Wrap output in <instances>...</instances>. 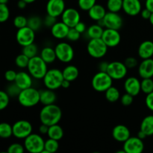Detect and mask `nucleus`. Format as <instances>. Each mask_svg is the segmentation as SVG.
Segmentation results:
<instances>
[{
	"label": "nucleus",
	"mask_w": 153,
	"mask_h": 153,
	"mask_svg": "<svg viewBox=\"0 0 153 153\" xmlns=\"http://www.w3.org/2000/svg\"><path fill=\"white\" fill-rule=\"evenodd\" d=\"M88 16L91 18V19L94 21H98L101 20L104 18L105 15L106 14L107 11H106V9L105 8L104 6H102V4H97L96 3L91 9L88 11Z\"/></svg>",
	"instance_id": "obj_24"
},
{
	"label": "nucleus",
	"mask_w": 153,
	"mask_h": 153,
	"mask_svg": "<svg viewBox=\"0 0 153 153\" xmlns=\"http://www.w3.org/2000/svg\"><path fill=\"white\" fill-rule=\"evenodd\" d=\"M57 59L62 63L68 64L74 58L75 52L73 46L67 42H59L55 46Z\"/></svg>",
	"instance_id": "obj_8"
},
{
	"label": "nucleus",
	"mask_w": 153,
	"mask_h": 153,
	"mask_svg": "<svg viewBox=\"0 0 153 153\" xmlns=\"http://www.w3.org/2000/svg\"><path fill=\"white\" fill-rule=\"evenodd\" d=\"M22 53H23L24 55H25L29 58H31L37 55V53H38V48H37V46L35 43H33L31 44L23 46L22 49Z\"/></svg>",
	"instance_id": "obj_37"
},
{
	"label": "nucleus",
	"mask_w": 153,
	"mask_h": 153,
	"mask_svg": "<svg viewBox=\"0 0 153 153\" xmlns=\"http://www.w3.org/2000/svg\"><path fill=\"white\" fill-rule=\"evenodd\" d=\"M24 151H25L24 145L19 143H13L8 146L7 152L8 153H23Z\"/></svg>",
	"instance_id": "obj_44"
},
{
	"label": "nucleus",
	"mask_w": 153,
	"mask_h": 153,
	"mask_svg": "<svg viewBox=\"0 0 153 153\" xmlns=\"http://www.w3.org/2000/svg\"><path fill=\"white\" fill-rule=\"evenodd\" d=\"M32 76L29 74L28 72L27 73V72L25 71H20L17 73L16 79H15V81L13 82L21 90H23L32 87Z\"/></svg>",
	"instance_id": "obj_22"
},
{
	"label": "nucleus",
	"mask_w": 153,
	"mask_h": 153,
	"mask_svg": "<svg viewBox=\"0 0 153 153\" xmlns=\"http://www.w3.org/2000/svg\"><path fill=\"white\" fill-rule=\"evenodd\" d=\"M61 21L70 28H74L81 21V15L79 10L74 7H68L64 10L61 16Z\"/></svg>",
	"instance_id": "obj_13"
},
{
	"label": "nucleus",
	"mask_w": 153,
	"mask_h": 153,
	"mask_svg": "<svg viewBox=\"0 0 153 153\" xmlns=\"http://www.w3.org/2000/svg\"><path fill=\"white\" fill-rule=\"evenodd\" d=\"M16 71L13 70H8L5 72L4 73V79H6V81L9 82H13L15 81V79L16 77Z\"/></svg>",
	"instance_id": "obj_49"
},
{
	"label": "nucleus",
	"mask_w": 153,
	"mask_h": 153,
	"mask_svg": "<svg viewBox=\"0 0 153 153\" xmlns=\"http://www.w3.org/2000/svg\"><path fill=\"white\" fill-rule=\"evenodd\" d=\"M123 0H107L106 6L108 11L119 13L123 10Z\"/></svg>",
	"instance_id": "obj_35"
},
{
	"label": "nucleus",
	"mask_w": 153,
	"mask_h": 153,
	"mask_svg": "<svg viewBox=\"0 0 153 153\" xmlns=\"http://www.w3.org/2000/svg\"><path fill=\"white\" fill-rule=\"evenodd\" d=\"M137 137H138L139 138L141 139V140H144V139L146 138V137H147V136H146V134H145V133L143 132V131H142L141 130H139V131H138V132H137Z\"/></svg>",
	"instance_id": "obj_58"
},
{
	"label": "nucleus",
	"mask_w": 153,
	"mask_h": 153,
	"mask_svg": "<svg viewBox=\"0 0 153 153\" xmlns=\"http://www.w3.org/2000/svg\"><path fill=\"white\" fill-rule=\"evenodd\" d=\"M113 79L107 72L99 71L96 73L91 80V86L97 92H105L110 87L113 85Z\"/></svg>",
	"instance_id": "obj_5"
},
{
	"label": "nucleus",
	"mask_w": 153,
	"mask_h": 153,
	"mask_svg": "<svg viewBox=\"0 0 153 153\" xmlns=\"http://www.w3.org/2000/svg\"><path fill=\"white\" fill-rule=\"evenodd\" d=\"M140 89H141V92H143L146 95L152 92L153 80L152 78L142 79V81H140Z\"/></svg>",
	"instance_id": "obj_36"
},
{
	"label": "nucleus",
	"mask_w": 153,
	"mask_h": 153,
	"mask_svg": "<svg viewBox=\"0 0 153 153\" xmlns=\"http://www.w3.org/2000/svg\"><path fill=\"white\" fill-rule=\"evenodd\" d=\"M8 0H0V4H7Z\"/></svg>",
	"instance_id": "obj_61"
},
{
	"label": "nucleus",
	"mask_w": 153,
	"mask_h": 153,
	"mask_svg": "<svg viewBox=\"0 0 153 153\" xmlns=\"http://www.w3.org/2000/svg\"><path fill=\"white\" fill-rule=\"evenodd\" d=\"M124 64L126 66V67L128 69H134L136 67L138 66V61L134 57H128L124 61Z\"/></svg>",
	"instance_id": "obj_47"
},
{
	"label": "nucleus",
	"mask_w": 153,
	"mask_h": 153,
	"mask_svg": "<svg viewBox=\"0 0 153 153\" xmlns=\"http://www.w3.org/2000/svg\"><path fill=\"white\" fill-rule=\"evenodd\" d=\"M10 17V10L7 4H0V23L7 21Z\"/></svg>",
	"instance_id": "obj_39"
},
{
	"label": "nucleus",
	"mask_w": 153,
	"mask_h": 153,
	"mask_svg": "<svg viewBox=\"0 0 153 153\" xmlns=\"http://www.w3.org/2000/svg\"><path fill=\"white\" fill-rule=\"evenodd\" d=\"M64 79L70 82H74L79 76V70L77 67L72 64L66 66L62 70Z\"/></svg>",
	"instance_id": "obj_26"
},
{
	"label": "nucleus",
	"mask_w": 153,
	"mask_h": 153,
	"mask_svg": "<svg viewBox=\"0 0 153 153\" xmlns=\"http://www.w3.org/2000/svg\"><path fill=\"white\" fill-rule=\"evenodd\" d=\"M140 13V16H141V17L143 18V19H149V17H150L151 14H152V12L145 7V8L142 9Z\"/></svg>",
	"instance_id": "obj_52"
},
{
	"label": "nucleus",
	"mask_w": 153,
	"mask_h": 153,
	"mask_svg": "<svg viewBox=\"0 0 153 153\" xmlns=\"http://www.w3.org/2000/svg\"><path fill=\"white\" fill-rule=\"evenodd\" d=\"M41 123L50 126L59 123L62 118V111L58 105L54 104L43 105L39 114Z\"/></svg>",
	"instance_id": "obj_1"
},
{
	"label": "nucleus",
	"mask_w": 153,
	"mask_h": 153,
	"mask_svg": "<svg viewBox=\"0 0 153 153\" xmlns=\"http://www.w3.org/2000/svg\"><path fill=\"white\" fill-rule=\"evenodd\" d=\"M112 137L116 141L124 143L131 137V131L126 126L119 124L115 126L112 129Z\"/></svg>",
	"instance_id": "obj_19"
},
{
	"label": "nucleus",
	"mask_w": 153,
	"mask_h": 153,
	"mask_svg": "<svg viewBox=\"0 0 153 153\" xmlns=\"http://www.w3.org/2000/svg\"><path fill=\"white\" fill-rule=\"evenodd\" d=\"M123 149L126 153H141L144 149L143 140L138 137H130L123 143Z\"/></svg>",
	"instance_id": "obj_15"
},
{
	"label": "nucleus",
	"mask_w": 153,
	"mask_h": 153,
	"mask_svg": "<svg viewBox=\"0 0 153 153\" xmlns=\"http://www.w3.org/2000/svg\"><path fill=\"white\" fill-rule=\"evenodd\" d=\"M13 25L15 26V28L19 29V28L27 26V24H28V19H27L25 16H22V15H18V16H15L14 17V19H13Z\"/></svg>",
	"instance_id": "obj_40"
},
{
	"label": "nucleus",
	"mask_w": 153,
	"mask_h": 153,
	"mask_svg": "<svg viewBox=\"0 0 153 153\" xmlns=\"http://www.w3.org/2000/svg\"><path fill=\"white\" fill-rule=\"evenodd\" d=\"M70 85H71V82L68 80H66V79H64V81L61 83V88H64V89H67V88H70Z\"/></svg>",
	"instance_id": "obj_56"
},
{
	"label": "nucleus",
	"mask_w": 153,
	"mask_h": 153,
	"mask_svg": "<svg viewBox=\"0 0 153 153\" xmlns=\"http://www.w3.org/2000/svg\"><path fill=\"white\" fill-rule=\"evenodd\" d=\"M23 1H25L27 4H31V3L34 2L36 0H23Z\"/></svg>",
	"instance_id": "obj_60"
},
{
	"label": "nucleus",
	"mask_w": 153,
	"mask_h": 153,
	"mask_svg": "<svg viewBox=\"0 0 153 153\" xmlns=\"http://www.w3.org/2000/svg\"><path fill=\"white\" fill-rule=\"evenodd\" d=\"M27 4H27L25 1H23V0H19L17 2V7H19V9H24L25 8Z\"/></svg>",
	"instance_id": "obj_57"
},
{
	"label": "nucleus",
	"mask_w": 153,
	"mask_h": 153,
	"mask_svg": "<svg viewBox=\"0 0 153 153\" xmlns=\"http://www.w3.org/2000/svg\"><path fill=\"white\" fill-rule=\"evenodd\" d=\"M74 28H76V29L77 30L79 33H81V34L86 32L87 28H87V26H86V25H85V22H82V21H80V22H78Z\"/></svg>",
	"instance_id": "obj_51"
},
{
	"label": "nucleus",
	"mask_w": 153,
	"mask_h": 153,
	"mask_svg": "<svg viewBox=\"0 0 153 153\" xmlns=\"http://www.w3.org/2000/svg\"><path fill=\"white\" fill-rule=\"evenodd\" d=\"M64 79L62 70H60L58 68H52L49 70L48 69L43 78V82L46 88L55 91L61 88Z\"/></svg>",
	"instance_id": "obj_4"
},
{
	"label": "nucleus",
	"mask_w": 153,
	"mask_h": 153,
	"mask_svg": "<svg viewBox=\"0 0 153 153\" xmlns=\"http://www.w3.org/2000/svg\"><path fill=\"white\" fill-rule=\"evenodd\" d=\"M69 29H70V27L67 26L62 21L56 22L50 28L52 37L58 40H63V39L67 38Z\"/></svg>",
	"instance_id": "obj_21"
},
{
	"label": "nucleus",
	"mask_w": 153,
	"mask_h": 153,
	"mask_svg": "<svg viewBox=\"0 0 153 153\" xmlns=\"http://www.w3.org/2000/svg\"><path fill=\"white\" fill-rule=\"evenodd\" d=\"M97 23L105 28L120 30L123 25V19L119 13L108 11L104 18L98 21Z\"/></svg>",
	"instance_id": "obj_9"
},
{
	"label": "nucleus",
	"mask_w": 153,
	"mask_h": 153,
	"mask_svg": "<svg viewBox=\"0 0 153 153\" xmlns=\"http://www.w3.org/2000/svg\"><path fill=\"white\" fill-rule=\"evenodd\" d=\"M107 73L113 79V80H121L126 76L128 68L124 62L114 61L109 62Z\"/></svg>",
	"instance_id": "obj_11"
},
{
	"label": "nucleus",
	"mask_w": 153,
	"mask_h": 153,
	"mask_svg": "<svg viewBox=\"0 0 153 153\" xmlns=\"http://www.w3.org/2000/svg\"><path fill=\"white\" fill-rule=\"evenodd\" d=\"M138 56L143 59L150 58L153 56V42L152 40H144L138 46Z\"/></svg>",
	"instance_id": "obj_23"
},
{
	"label": "nucleus",
	"mask_w": 153,
	"mask_h": 153,
	"mask_svg": "<svg viewBox=\"0 0 153 153\" xmlns=\"http://www.w3.org/2000/svg\"><path fill=\"white\" fill-rule=\"evenodd\" d=\"M140 130L145 133L147 137L153 135V115H148L140 123Z\"/></svg>",
	"instance_id": "obj_28"
},
{
	"label": "nucleus",
	"mask_w": 153,
	"mask_h": 153,
	"mask_svg": "<svg viewBox=\"0 0 153 153\" xmlns=\"http://www.w3.org/2000/svg\"><path fill=\"white\" fill-rule=\"evenodd\" d=\"M45 140L40 134L31 133L24 139L25 149L30 153H41L44 149Z\"/></svg>",
	"instance_id": "obj_7"
},
{
	"label": "nucleus",
	"mask_w": 153,
	"mask_h": 153,
	"mask_svg": "<svg viewBox=\"0 0 153 153\" xmlns=\"http://www.w3.org/2000/svg\"><path fill=\"white\" fill-rule=\"evenodd\" d=\"M109 62L108 61H101L98 65L99 71H102V72H107Z\"/></svg>",
	"instance_id": "obj_53"
},
{
	"label": "nucleus",
	"mask_w": 153,
	"mask_h": 153,
	"mask_svg": "<svg viewBox=\"0 0 153 153\" xmlns=\"http://www.w3.org/2000/svg\"><path fill=\"white\" fill-rule=\"evenodd\" d=\"M138 75L142 79L153 77V58H146L138 64Z\"/></svg>",
	"instance_id": "obj_20"
},
{
	"label": "nucleus",
	"mask_w": 153,
	"mask_h": 153,
	"mask_svg": "<svg viewBox=\"0 0 153 153\" xmlns=\"http://www.w3.org/2000/svg\"><path fill=\"white\" fill-rule=\"evenodd\" d=\"M43 25V21L40 16H31L28 18V25L29 28L34 30V31H37L41 28L42 25Z\"/></svg>",
	"instance_id": "obj_34"
},
{
	"label": "nucleus",
	"mask_w": 153,
	"mask_h": 153,
	"mask_svg": "<svg viewBox=\"0 0 153 153\" xmlns=\"http://www.w3.org/2000/svg\"><path fill=\"white\" fill-rule=\"evenodd\" d=\"M5 91L10 97H17L19 94L20 93L21 89L13 82V83L10 84L7 87V89H6Z\"/></svg>",
	"instance_id": "obj_43"
},
{
	"label": "nucleus",
	"mask_w": 153,
	"mask_h": 153,
	"mask_svg": "<svg viewBox=\"0 0 153 153\" xmlns=\"http://www.w3.org/2000/svg\"><path fill=\"white\" fill-rule=\"evenodd\" d=\"M108 47L102 38L90 39L87 45V52L89 55L96 59L103 58L107 54Z\"/></svg>",
	"instance_id": "obj_6"
},
{
	"label": "nucleus",
	"mask_w": 153,
	"mask_h": 153,
	"mask_svg": "<svg viewBox=\"0 0 153 153\" xmlns=\"http://www.w3.org/2000/svg\"><path fill=\"white\" fill-rule=\"evenodd\" d=\"M13 136V128L8 123H0V137L2 139L10 138Z\"/></svg>",
	"instance_id": "obj_33"
},
{
	"label": "nucleus",
	"mask_w": 153,
	"mask_h": 153,
	"mask_svg": "<svg viewBox=\"0 0 153 153\" xmlns=\"http://www.w3.org/2000/svg\"><path fill=\"white\" fill-rule=\"evenodd\" d=\"M57 96L55 91L46 88L40 91V103L43 105L54 104L56 102Z\"/></svg>",
	"instance_id": "obj_25"
},
{
	"label": "nucleus",
	"mask_w": 153,
	"mask_h": 153,
	"mask_svg": "<svg viewBox=\"0 0 153 153\" xmlns=\"http://www.w3.org/2000/svg\"><path fill=\"white\" fill-rule=\"evenodd\" d=\"M48 64L43 61L40 55H36L30 58L27 70L33 79H43L48 70Z\"/></svg>",
	"instance_id": "obj_3"
},
{
	"label": "nucleus",
	"mask_w": 153,
	"mask_h": 153,
	"mask_svg": "<svg viewBox=\"0 0 153 153\" xmlns=\"http://www.w3.org/2000/svg\"><path fill=\"white\" fill-rule=\"evenodd\" d=\"M104 31V27L101 26L100 24H93L87 28V36L90 39L101 38Z\"/></svg>",
	"instance_id": "obj_29"
},
{
	"label": "nucleus",
	"mask_w": 153,
	"mask_h": 153,
	"mask_svg": "<svg viewBox=\"0 0 153 153\" xmlns=\"http://www.w3.org/2000/svg\"><path fill=\"white\" fill-rule=\"evenodd\" d=\"M40 56L47 64H52L57 59L55 48L51 46H45L41 49Z\"/></svg>",
	"instance_id": "obj_27"
},
{
	"label": "nucleus",
	"mask_w": 153,
	"mask_h": 153,
	"mask_svg": "<svg viewBox=\"0 0 153 153\" xmlns=\"http://www.w3.org/2000/svg\"><path fill=\"white\" fill-rule=\"evenodd\" d=\"M49 126L46 125V124H43V123H41V125L39 126V128H38V131H39V133H40V134H47L48 133V131H49Z\"/></svg>",
	"instance_id": "obj_54"
},
{
	"label": "nucleus",
	"mask_w": 153,
	"mask_h": 153,
	"mask_svg": "<svg viewBox=\"0 0 153 153\" xmlns=\"http://www.w3.org/2000/svg\"><path fill=\"white\" fill-rule=\"evenodd\" d=\"M149 22L151 23V25H153V12L152 13V14H151L150 17H149Z\"/></svg>",
	"instance_id": "obj_59"
},
{
	"label": "nucleus",
	"mask_w": 153,
	"mask_h": 153,
	"mask_svg": "<svg viewBox=\"0 0 153 153\" xmlns=\"http://www.w3.org/2000/svg\"><path fill=\"white\" fill-rule=\"evenodd\" d=\"M35 37V31L28 25L17 29L16 33V42L22 47L34 43Z\"/></svg>",
	"instance_id": "obj_12"
},
{
	"label": "nucleus",
	"mask_w": 153,
	"mask_h": 153,
	"mask_svg": "<svg viewBox=\"0 0 153 153\" xmlns=\"http://www.w3.org/2000/svg\"><path fill=\"white\" fill-rule=\"evenodd\" d=\"M43 25L45 26H47L49 28H51L55 22H57V18L53 17V16H50V15L47 14L45 16L44 19H43Z\"/></svg>",
	"instance_id": "obj_48"
},
{
	"label": "nucleus",
	"mask_w": 153,
	"mask_h": 153,
	"mask_svg": "<svg viewBox=\"0 0 153 153\" xmlns=\"http://www.w3.org/2000/svg\"><path fill=\"white\" fill-rule=\"evenodd\" d=\"M145 7L148 10L153 12V0H146L145 1Z\"/></svg>",
	"instance_id": "obj_55"
},
{
	"label": "nucleus",
	"mask_w": 153,
	"mask_h": 153,
	"mask_svg": "<svg viewBox=\"0 0 153 153\" xmlns=\"http://www.w3.org/2000/svg\"><path fill=\"white\" fill-rule=\"evenodd\" d=\"M105 97L107 101L110 102H116L120 99L121 96L119 89L112 85L105 92Z\"/></svg>",
	"instance_id": "obj_31"
},
{
	"label": "nucleus",
	"mask_w": 153,
	"mask_h": 153,
	"mask_svg": "<svg viewBox=\"0 0 153 153\" xmlns=\"http://www.w3.org/2000/svg\"><path fill=\"white\" fill-rule=\"evenodd\" d=\"M145 104L149 110L153 111V91L150 94H146V99H145Z\"/></svg>",
	"instance_id": "obj_50"
},
{
	"label": "nucleus",
	"mask_w": 153,
	"mask_h": 153,
	"mask_svg": "<svg viewBox=\"0 0 153 153\" xmlns=\"http://www.w3.org/2000/svg\"><path fill=\"white\" fill-rule=\"evenodd\" d=\"M47 135L49 138L60 140L63 138L64 135V129L58 123L50 126L49 127V131H48Z\"/></svg>",
	"instance_id": "obj_30"
},
{
	"label": "nucleus",
	"mask_w": 153,
	"mask_h": 153,
	"mask_svg": "<svg viewBox=\"0 0 153 153\" xmlns=\"http://www.w3.org/2000/svg\"><path fill=\"white\" fill-rule=\"evenodd\" d=\"M59 149V140L48 138L45 140L44 149L41 153H55Z\"/></svg>",
	"instance_id": "obj_32"
},
{
	"label": "nucleus",
	"mask_w": 153,
	"mask_h": 153,
	"mask_svg": "<svg viewBox=\"0 0 153 153\" xmlns=\"http://www.w3.org/2000/svg\"><path fill=\"white\" fill-rule=\"evenodd\" d=\"M65 9L64 0H49L46 3V13L53 17L58 18L61 16Z\"/></svg>",
	"instance_id": "obj_16"
},
{
	"label": "nucleus",
	"mask_w": 153,
	"mask_h": 153,
	"mask_svg": "<svg viewBox=\"0 0 153 153\" xmlns=\"http://www.w3.org/2000/svg\"><path fill=\"white\" fill-rule=\"evenodd\" d=\"M81 34H82L79 33L75 28H70L67 36V39L70 41L76 42L80 39Z\"/></svg>",
	"instance_id": "obj_45"
},
{
	"label": "nucleus",
	"mask_w": 153,
	"mask_h": 153,
	"mask_svg": "<svg viewBox=\"0 0 153 153\" xmlns=\"http://www.w3.org/2000/svg\"><path fill=\"white\" fill-rule=\"evenodd\" d=\"M10 97L6 91L0 90V111H3L8 106Z\"/></svg>",
	"instance_id": "obj_42"
},
{
	"label": "nucleus",
	"mask_w": 153,
	"mask_h": 153,
	"mask_svg": "<svg viewBox=\"0 0 153 153\" xmlns=\"http://www.w3.org/2000/svg\"><path fill=\"white\" fill-rule=\"evenodd\" d=\"M141 10L142 4L140 0H123V10L128 16H137Z\"/></svg>",
	"instance_id": "obj_17"
},
{
	"label": "nucleus",
	"mask_w": 153,
	"mask_h": 153,
	"mask_svg": "<svg viewBox=\"0 0 153 153\" xmlns=\"http://www.w3.org/2000/svg\"><path fill=\"white\" fill-rule=\"evenodd\" d=\"M96 3L97 0H78L79 8L84 11H88Z\"/></svg>",
	"instance_id": "obj_41"
},
{
	"label": "nucleus",
	"mask_w": 153,
	"mask_h": 153,
	"mask_svg": "<svg viewBox=\"0 0 153 153\" xmlns=\"http://www.w3.org/2000/svg\"><path fill=\"white\" fill-rule=\"evenodd\" d=\"M108 48H114L119 46L121 42V35L119 30L105 28L101 37Z\"/></svg>",
	"instance_id": "obj_14"
},
{
	"label": "nucleus",
	"mask_w": 153,
	"mask_h": 153,
	"mask_svg": "<svg viewBox=\"0 0 153 153\" xmlns=\"http://www.w3.org/2000/svg\"><path fill=\"white\" fill-rule=\"evenodd\" d=\"M120 100L121 104L123 106L127 107V106L131 105L133 103V101H134V97L130 95V94H127V93H126V94H124L122 97H120Z\"/></svg>",
	"instance_id": "obj_46"
},
{
	"label": "nucleus",
	"mask_w": 153,
	"mask_h": 153,
	"mask_svg": "<svg viewBox=\"0 0 153 153\" xmlns=\"http://www.w3.org/2000/svg\"><path fill=\"white\" fill-rule=\"evenodd\" d=\"M124 90L126 93L136 97L141 92L140 89V81L134 76H130L128 77L124 82Z\"/></svg>",
	"instance_id": "obj_18"
},
{
	"label": "nucleus",
	"mask_w": 153,
	"mask_h": 153,
	"mask_svg": "<svg viewBox=\"0 0 153 153\" xmlns=\"http://www.w3.org/2000/svg\"><path fill=\"white\" fill-rule=\"evenodd\" d=\"M30 58L27 57L26 55H24L23 53H21L18 55L15 58V64L17 67L21 69L27 68L28 62H29Z\"/></svg>",
	"instance_id": "obj_38"
},
{
	"label": "nucleus",
	"mask_w": 153,
	"mask_h": 153,
	"mask_svg": "<svg viewBox=\"0 0 153 153\" xmlns=\"http://www.w3.org/2000/svg\"><path fill=\"white\" fill-rule=\"evenodd\" d=\"M13 136L17 139H25L32 133L33 127L31 123L25 120H20L12 126Z\"/></svg>",
	"instance_id": "obj_10"
},
{
	"label": "nucleus",
	"mask_w": 153,
	"mask_h": 153,
	"mask_svg": "<svg viewBox=\"0 0 153 153\" xmlns=\"http://www.w3.org/2000/svg\"><path fill=\"white\" fill-rule=\"evenodd\" d=\"M17 100L22 107H34L40 103V91L33 87L21 90L17 97Z\"/></svg>",
	"instance_id": "obj_2"
}]
</instances>
